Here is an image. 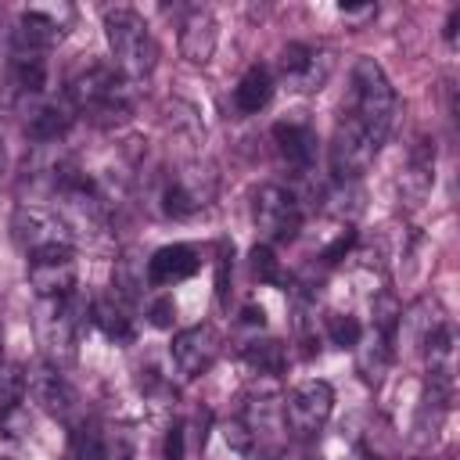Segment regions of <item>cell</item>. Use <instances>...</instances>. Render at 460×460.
Returning a JSON list of instances; mask_svg holds the SVG:
<instances>
[{
  "mask_svg": "<svg viewBox=\"0 0 460 460\" xmlns=\"http://www.w3.org/2000/svg\"><path fill=\"white\" fill-rule=\"evenodd\" d=\"M4 169H7V151H4V140H0V176H4Z\"/></svg>",
  "mask_w": 460,
  "mask_h": 460,
  "instance_id": "38",
  "label": "cell"
},
{
  "mask_svg": "<svg viewBox=\"0 0 460 460\" xmlns=\"http://www.w3.org/2000/svg\"><path fill=\"white\" fill-rule=\"evenodd\" d=\"M47 93V54H22L11 50L7 65V97L11 104H22L29 97Z\"/></svg>",
  "mask_w": 460,
  "mask_h": 460,
  "instance_id": "22",
  "label": "cell"
},
{
  "mask_svg": "<svg viewBox=\"0 0 460 460\" xmlns=\"http://www.w3.org/2000/svg\"><path fill=\"white\" fill-rule=\"evenodd\" d=\"M241 323H244V327H259V331H262V327H266V309L248 302V305L241 309Z\"/></svg>",
  "mask_w": 460,
  "mask_h": 460,
  "instance_id": "36",
  "label": "cell"
},
{
  "mask_svg": "<svg viewBox=\"0 0 460 460\" xmlns=\"http://www.w3.org/2000/svg\"><path fill=\"white\" fill-rule=\"evenodd\" d=\"M223 352V338L212 323H194V327H183L180 334H172V345H169V356L176 363V370L183 377H201L212 370V363L219 359Z\"/></svg>",
  "mask_w": 460,
  "mask_h": 460,
  "instance_id": "15",
  "label": "cell"
},
{
  "mask_svg": "<svg viewBox=\"0 0 460 460\" xmlns=\"http://www.w3.org/2000/svg\"><path fill=\"white\" fill-rule=\"evenodd\" d=\"M338 18L352 29H359V25L377 18V4H338Z\"/></svg>",
  "mask_w": 460,
  "mask_h": 460,
  "instance_id": "35",
  "label": "cell"
},
{
  "mask_svg": "<svg viewBox=\"0 0 460 460\" xmlns=\"http://www.w3.org/2000/svg\"><path fill=\"white\" fill-rule=\"evenodd\" d=\"M25 395V370L18 363H0V417L14 410Z\"/></svg>",
  "mask_w": 460,
  "mask_h": 460,
  "instance_id": "30",
  "label": "cell"
},
{
  "mask_svg": "<svg viewBox=\"0 0 460 460\" xmlns=\"http://www.w3.org/2000/svg\"><path fill=\"white\" fill-rule=\"evenodd\" d=\"M230 259H234V244L230 241H219V255H216V298L219 305H226V295H230Z\"/></svg>",
  "mask_w": 460,
  "mask_h": 460,
  "instance_id": "34",
  "label": "cell"
},
{
  "mask_svg": "<svg viewBox=\"0 0 460 460\" xmlns=\"http://www.w3.org/2000/svg\"><path fill=\"white\" fill-rule=\"evenodd\" d=\"M0 356H4V334H0ZM0 363H4V359H0Z\"/></svg>",
  "mask_w": 460,
  "mask_h": 460,
  "instance_id": "40",
  "label": "cell"
},
{
  "mask_svg": "<svg viewBox=\"0 0 460 460\" xmlns=\"http://www.w3.org/2000/svg\"><path fill=\"white\" fill-rule=\"evenodd\" d=\"M86 323H90V302H83L79 291L68 298L40 302L32 331H36V341L43 349V363H50L58 370L72 367L79 356V334Z\"/></svg>",
  "mask_w": 460,
  "mask_h": 460,
  "instance_id": "4",
  "label": "cell"
},
{
  "mask_svg": "<svg viewBox=\"0 0 460 460\" xmlns=\"http://www.w3.org/2000/svg\"><path fill=\"white\" fill-rule=\"evenodd\" d=\"M147 323L158 327V331H169V327L176 323V302H172V295L151 298V305H147Z\"/></svg>",
  "mask_w": 460,
  "mask_h": 460,
  "instance_id": "32",
  "label": "cell"
},
{
  "mask_svg": "<svg viewBox=\"0 0 460 460\" xmlns=\"http://www.w3.org/2000/svg\"><path fill=\"white\" fill-rule=\"evenodd\" d=\"M241 359L259 374V377H280L288 367V349L280 338H252L241 349Z\"/></svg>",
  "mask_w": 460,
  "mask_h": 460,
  "instance_id": "25",
  "label": "cell"
},
{
  "mask_svg": "<svg viewBox=\"0 0 460 460\" xmlns=\"http://www.w3.org/2000/svg\"><path fill=\"white\" fill-rule=\"evenodd\" d=\"M25 392H29V395L36 399V406L47 410L54 420H61V424H68V428L83 420V417H79V395H75L72 381L65 377V370L50 367V363H40L36 370L25 374Z\"/></svg>",
  "mask_w": 460,
  "mask_h": 460,
  "instance_id": "14",
  "label": "cell"
},
{
  "mask_svg": "<svg viewBox=\"0 0 460 460\" xmlns=\"http://www.w3.org/2000/svg\"><path fill=\"white\" fill-rule=\"evenodd\" d=\"M377 151L381 147L370 140V133L341 111V119L334 126V137H331V172H334V180H359L374 165Z\"/></svg>",
  "mask_w": 460,
  "mask_h": 460,
  "instance_id": "12",
  "label": "cell"
},
{
  "mask_svg": "<svg viewBox=\"0 0 460 460\" xmlns=\"http://www.w3.org/2000/svg\"><path fill=\"white\" fill-rule=\"evenodd\" d=\"M216 43H219V22L208 7H190L180 22V32H176V47H180V58L190 61V65H208L212 54H216Z\"/></svg>",
  "mask_w": 460,
  "mask_h": 460,
  "instance_id": "20",
  "label": "cell"
},
{
  "mask_svg": "<svg viewBox=\"0 0 460 460\" xmlns=\"http://www.w3.org/2000/svg\"><path fill=\"white\" fill-rule=\"evenodd\" d=\"M449 460H453V456H449Z\"/></svg>",
  "mask_w": 460,
  "mask_h": 460,
  "instance_id": "43",
  "label": "cell"
},
{
  "mask_svg": "<svg viewBox=\"0 0 460 460\" xmlns=\"http://www.w3.org/2000/svg\"><path fill=\"white\" fill-rule=\"evenodd\" d=\"M198 270H201V252L187 241H176V244H162L151 252V259L144 266V280L151 288H176V284L190 280Z\"/></svg>",
  "mask_w": 460,
  "mask_h": 460,
  "instance_id": "17",
  "label": "cell"
},
{
  "mask_svg": "<svg viewBox=\"0 0 460 460\" xmlns=\"http://www.w3.org/2000/svg\"><path fill=\"white\" fill-rule=\"evenodd\" d=\"M273 86H277V79H273V72H270L266 65H248V68H244V75H241V79H237V86H234V97H230V104H234L237 119L259 115V111L270 104Z\"/></svg>",
  "mask_w": 460,
  "mask_h": 460,
  "instance_id": "23",
  "label": "cell"
},
{
  "mask_svg": "<svg viewBox=\"0 0 460 460\" xmlns=\"http://www.w3.org/2000/svg\"><path fill=\"white\" fill-rule=\"evenodd\" d=\"M392 359H395V338H385L377 331H363V338L356 345V367H359V374L377 385L388 374Z\"/></svg>",
  "mask_w": 460,
  "mask_h": 460,
  "instance_id": "24",
  "label": "cell"
},
{
  "mask_svg": "<svg viewBox=\"0 0 460 460\" xmlns=\"http://www.w3.org/2000/svg\"><path fill=\"white\" fill-rule=\"evenodd\" d=\"M456 22H460V7H453L449 11V22H446V40L449 43H456Z\"/></svg>",
  "mask_w": 460,
  "mask_h": 460,
  "instance_id": "37",
  "label": "cell"
},
{
  "mask_svg": "<svg viewBox=\"0 0 460 460\" xmlns=\"http://www.w3.org/2000/svg\"><path fill=\"white\" fill-rule=\"evenodd\" d=\"M435 187V140L431 137H417L410 144V155L399 169V180H395V190H399V201L406 205H420Z\"/></svg>",
  "mask_w": 460,
  "mask_h": 460,
  "instance_id": "18",
  "label": "cell"
},
{
  "mask_svg": "<svg viewBox=\"0 0 460 460\" xmlns=\"http://www.w3.org/2000/svg\"><path fill=\"white\" fill-rule=\"evenodd\" d=\"M65 97L72 104L75 115H83L90 126L97 129H115L122 122H129L133 108H137V86L129 79H122L111 65L104 61H90L83 65L68 86Z\"/></svg>",
  "mask_w": 460,
  "mask_h": 460,
  "instance_id": "1",
  "label": "cell"
},
{
  "mask_svg": "<svg viewBox=\"0 0 460 460\" xmlns=\"http://www.w3.org/2000/svg\"><path fill=\"white\" fill-rule=\"evenodd\" d=\"M323 334L334 349H356L363 338V323L352 313H327L323 316Z\"/></svg>",
  "mask_w": 460,
  "mask_h": 460,
  "instance_id": "29",
  "label": "cell"
},
{
  "mask_svg": "<svg viewBox=\"0 0 460 460\" xmlns=\"http://www.w3.org/2000/svg\"><path fill=\"white\" fill-rule=\"evenodd\" d=\"M413 460H424V456H413Z\"/></svg>",
  "mask_w": 460,
  "mask_h": 460,
  "instance_id": "42",
  "label": "cell"
},
{
  "mask_svg": "<svg viewBox=\"0 0 460 460\" xmlns=\"http://www.w3.org/2000/svg\"><path fill=\"white\" fill-rule=\"evenodd\" d=\"M11 237L25 252V259L36 255V252L58 248V244H72V234L65 230L58 212L43 208V205H18L14 216H11Z\"/></svg>",
  "mask_w": 460,
  "mask_h": 460,
  "instance_id": "13",
  "label": "cell"
},
{
  "mask_svg": "<svg viewBox=\"0 0 460 460\" xmlns=\"http://www.w3.org/2000/svg\"><path fill=\"white\" fill-rule=\"evenodd\" d=\"M334 413V388L320 377L295 385L280 399V420L295 438H316Z\"/></svg>",
  "mask_w": 460,
  "mask_h": 460,
  "instance_id": "8",
  "label": "cell"
},
{
  "mask_svg": "<svg viewBox=\"0 0 460 460\" xmlns=\"http://www.w3.org/2000/svg\"><path fill=\"white\" fill-rule=\"evenodd\" d=\"M273 137V147H277V158L295 172V176H309L316 158H320V137L309 122L302 119H284L270 129Z\"/></svg>",
  "mask_w": 460,
  "mask_h": 460,
  "instance_id": "16",
  "label": "cell"
},
{
  "mask_svg": "<svg viewBox=\"0 0 460 460\" xmlns=\"http://www.w3.org/2000/svg\"><path fill=\"white\" fill-rule=\"evenodd\" d=\"M0 460H11V456H0Z\"/></svg>",
  "mask_w": 460,
  "mask_h": 460,
  "instance_id": "41",
  "label": "cell"
},
{
  "mask_svg": "<svg viewBox=\"0 0 460 460\" xmlns=\"http://www.w3.org/2000/svg\"><path fill=\"white\" fill-rule=\"evenodd\" d=\"M356 241H359V237H356V230H352V226H345V230H341V234H338V237H334V241L316 255V259H320V266H338V262L356 248Z\"/></svg>",
  "mask_w": 460,
  "mask_h": 460,
  "instance_id": "31",
  "label": "cell"
},
{
  "mask_svg": "<svg viewBox=\"0 0 460 460\" xmlns=\"http://www.w3.org/2000/svg\"><path fill=\"white\" fill-rule=\"evenodd\" d=\"M216 190H219V176H216V169L208 162H198V158L194 162H183L162 183V212L165 216H176V219L194 216V212H201V208L212 205Z\"/></svg>",
  "mask_w": 460,
  "mask_h": 460,
  "instance_id": "9",
  "label": "cell"
},
{
  "mask_svg": "<svg viewBox=\"0 0 460 460\" xmlns=\"http://www.w3.org/2000/svg\"><path fill=\"white\" fill-rule=\"evenodd\" d=\"M162 460H187V424L172 420L162 442Z\"/></svg>",
  "mask_w": 460,
  "mask_h": 460,
  "instance_id": "33",
  "label": "cell"
},
{
  "mask_svg": "<svg viewBox=\"0 0 460 460\" xmlns=\"http://www.w3.org/2000/svg\"><path fill=\"white\" fill-rule=\"evenodd\" d=\"M349 104L341 108L352 122H359L370 140L381 147L395 126V115H399V97L385 75V68L374 61V58H356L352 65V75H349Z\"/></svg>",
  "mask_w": 460,
  "mask_h": 460,
  "instance_id": "2",
  "label": "cell"
},
{
  "mask_svg": "<svg viewBox=\"0 0 460 460\" xmlns=\"http://www.w3.org/2000/svg\"><path fill=\"white\" fill-rule=\"evenodd\" d=\"M25 280L36 291L40 302L75 295V284H79L75 248L72 244H58V248H47V252L29 255L25 259Z\"/></svg>",
  "mask_w": 460,
  "mask_h": 460,
  "instance_id": "10",
  "label": "cell"
},
{
  "mask_svg": "<svg viewBox=\"0 0 460 460\" xmlns=\"http://www.w3.org/2000/svg\"><path fill=\"white\" fill-rule=\"evenodd\" d=\"M248 266H252V277L259 280V284H270V288H288V273H284V266H280V259H277V252L270 248V244H255L252 252H248Z\"/></svg>",
  "mask_w": 460,
  "mask_h": 460,
  "instance_id": "28",
  "label": "cell"
},
{
  "mask_svg": "<svg viewBox=\"0 0 460 460\" xmlns=\"http://www.w3.org/2000/svg\"><path fill=\"white\" fill-rule=\"evenodd\" d=\"M363 460H381V456H370V453H363Z\"/></svg>",
  "mask_w": 460,
  "mask_h": 460,
  "instance_id": "39",
  "label": "cell"
},
{
  "mask_svg": "<svg viewBox=\"0 0 460 460\" xmlns=\"http://www.w3.org/2000/svg\"><path fill=\"white\" fill-rule=\"evenodd\" d=\"M68 460H126L129 446L119 431L101 428L93 420H79L68 428Z\"/></svg>",
  "mask_w": 460,
  "mask_h": 460,
  "instance_id": "19",
  "label": "cell"
},
{
  "mask_svg": "<svg viewBox=\"0 0 460 460\" xmlns=\"http://www.w3.org/2000/svg\"><path fill=\"white\" fill-rule=\"evenodd\" d=\"M104 40L111 50V68L129 79L133 86L144 83L158 65V43L147 18L133 7H108L104 11Z\"/></svg>",
  "mask_w": 460,
  "mask_h": 460,
  "instance_id": "3",
  "label": "cell"
},
{
  "mask_svg": "<svg viewBox=\"0 0 460 460\" xmlns=\"http://www.w3.org/2000/svg\"><path fill=\"white\" fill-rule=\"evenodd\" d=\"M252 223L259 230V241L277 248L298 237L302 230V205L298 198L280 183H262L252 194Z\"/></svg>",
  "mask_w": 460,
  "mask_h": 460,
  "instance_id": "5",
  "label": "cell"
},
{
  "mask_svg": "<svg viewBox=\"0 0 460 460\" xmlns=\"http://www.w3.org/2000/svg\"><path fill=\"white\" fill-rule=\"evenodd\" d=\"M75 22L72 4H29L18 11L14 32H11V50L22 54H47L65 40V32Z\"/></svg>",
  "mask_w": 460,
  "mask_h": 460,
  "instance_id": "6",
  "label": "cell"
},
{
  "mask_svg": "<svg viewBox=\"0 0 460 460\" xmlns=\"http://www.w3.org/2000/svg\"><path fill=\"white\" fill-rule=\"evenodd\" d=\"M14 108L22 111V133L32 144H40V147L58 144L72 129V122H75V111H72V104H68L65 93L61 97L40 93V97H29V101H22Z\"/></svg>",
  "mask_w": 460,
  "mask_h": 460,
  "instance_id": "11",
  "label": "cell"
},
{
  "mask_svg": "<svg viewBox=\"0 0 460 460\" xmlns=\"http://www.w3.org/2000/svg\"><path fill=\"white\" fill-rule=\"evenodd\" d=\"M165 122H169V129L176 133V137H183L187 144H201L205 140V126H201V115H198V108L190 104V101H169V108H165Z\"/></svg>",
  "mask_w": 460,
  "mask_h": 460,
  "instance_id": "26",
  "label": "cell"
},
{
  "mask_svg": "<svg viewBox=\"0 0 460 460\" xmlns=\"http://www.w3.org/2000/svg\"><path fill=\"white\" fill-rule=\"evenodd\" d=\"M90 323L115 345H129L137 338V320H133V302H126L122 295L108 291L101 298L90 302Z\"/></svg>",
  "mask_w": 460,
  "mask_h": 460,
  "instance_id": "21",
  "label": "cell"
},
{
  "mask_svg": "<svg viewBox=\"0 0 460 460\" xmlns=\"http://www.w3.org/2000/svg\"><path fill=\"white\" fill-rule=\"evenodd\" d=\"M327 212L338 216V219H349V226H352V219L363 212V187H359V180H334V187L327 194Z\"/></svg>",
  "mask_w": 460,
  "mask_h": 460,
  "instance_id": "27",
  "label": "cell"
},
{
  "mask_svg": "<svg viewBox=\"0 0 460 460\" xmlns=\"http://www.w3.org/2000/svg\"><path fill=\"white\" fill-rule=\"evenodd\" d=\"M334 72V50L320 40H295L277 58V75L291 93H320Z\"/></svg>",
  "mask_w": 460,
  "mask_h": 460,
  "instance_id": "7",
  "label": "cell"
}]
</instances>
